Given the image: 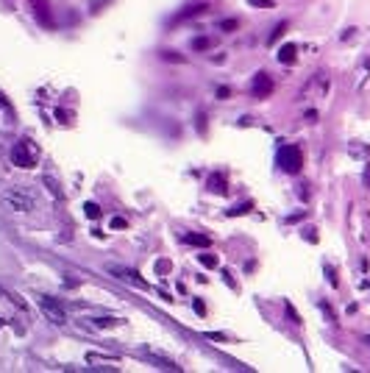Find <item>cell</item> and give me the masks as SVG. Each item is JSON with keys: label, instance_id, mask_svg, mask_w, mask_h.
I'll return each instance as SVG.
<instances>
[{"label": "cell", "instance_id": "cell-5", "mask_svg": "<svg viewBox=\"0 0 370 373\" xmlns=\"http://www.w3.org/2000/svg\"><path fill=\"white\" fill-rule=\"evenodd\" d=\"M106 273H111L115 279L131 284V287H136V290H148V281L139 279V273H136V270H131V268H123V265L109 262V265H106Z\"/></svg>", "mask_w": 370, "mask_h": 373}, {"label": "cell", "instance_id": "cell-2", "mask_svg": "<svg viewBox=\"0 0 370 373\" xmlns=\"http://www.w3.org/2000/svg\"><path fill=\"white\" fill-rule=\"evenodd\" d=\"M39 159V151L37 145H34L31 139H20L14 148H11V162L17 164V167H34Z\"/></svg>", "mask_w": 370, "mask_h": 373}, {"label": "cell", "instance_id": "cell-16", "mask_svg": "<svg viewBox=\"0 0 370 373\" xmlns=\"http://www.w3.org/2000/svg\"><path fill=\"white\" fill-rule=\"evenodd\" d=\"M237 28H240V22H237V20H223V22H220V31H225V34L237 31Z\"/></svg>", "mask_w": 370, "mask_h": 373}, {"label": "cell", "instance_id": "cell-18", "mask_svg": "<svg viewBox=\"0 0 370 373\" xmlns=\"http://www.w3.org/2000/svg\"><path fill=\"white\" fill-rule=\"evenodd\" d=\"M248 3L256 9H273V0H248Z\"/></svg>", "mask_w": 370, "mask_h": 373}, {"label": "cell", "instance_id": "cell-23", "mask_svg": "<svg viewBox=\"0 0 370 373\" xmlns=\"http://www.w3.org/2000/svg\"><path fill=\"white\" fill-rule=\"evenodd\" d=\"M365 342H367V346H370V337H365Z\"/></svg>", "mask_w": 370, "mask_h": 373}, {"label": "cell", "instance_id": "cell-20", "mask_svg": "<svg viewBox=\"0 0 370 373\" xmlns=\"http://www.w3.org/2000/svg\"><path fill=\"white\" fill-rule=\"evenodd\" d=\"M229 92H231L229 87H220V90H217V98H223V100H225V98H229Z\"/></svg>", "mask_w": 370, "mask_h": 373}, {"label": "cell", "instance_id": "cell-19", "mask_svg": "<svg viewBox=\"0 0 370 373\" xmlns=\"http://www.w3.org/2000/svg\"><path fill=\"white\" fill-rule=\"evenodd\" d=\"M109 226H111V228H125V226H128V220H125V217H111Z\"/></svg>", "mask_w": 370, "mask_h": 373}, {"label": "cell", "instance_id": "cell-14", "mask_svg": "<svg viewBox=\"0 0 370 373\" xmlns=\"http://www.w3.org/2000/svg\"><path fill=\"white\" fill-rule=\"evenodd\" d=\"M187 242H192V245H209V237H204V234H187Z\"/></svg>", "mask_w": 370, "mask_h": 373}, {"label": "cell", "instance_id": "cell-6", "mask_svg": "<svg viewBox=\"0 0 370 373\" xmlns=\"http://www.w3.org/2000/svg\"><path fill=\"white\" fill-rule=\"evenodd\" d=\"M273 92V81H270V75L267 73H259L253 78V98H265V95H270Z\"/></svg>", "mask_w": 370, "mask_h": 373}, {"label": "cell", "instance_id": "cell-1", "mask_svg": "<svg viewBox=\"0 0 370 373\" xmlns=\"http://www.w3.org/2000/svg\"><path fill=\"white\" fill-rule=\"evenodd\" d=\"M0 204L11 212H34L37 200H34V195L28 192V189L11 187V189H3V192H0Z\"/></svg>", "mask_w": 370, "mask_h": 373}, {"label": "cell", "instance_id": "cell-10", "mask_svg": "<svg viewBox=\"0 0 370 373\" xmlns=\"http://www.w3.org/2000/svg\"><path fill=\"white\" fill-rule=\"evenodd\" d=\"M204 11H206V6H204V3H201V6H189V9H187V11H181V14L176 17V20H187V17H195V14H204Z\"/></svg>", "mask_w": 370, "mask_h": 373}, {"label": "cell", "instance_id": "cell-13", "mask_svg": "<svg viewBox=\"0 0 370 373\" xmlns=\"http://www.w3.org/2000/svg\"><path fill=\"white\" fill-rule=\"evenodd\" d=\"M83 212H87L89 220H98V217H100V206L98 204H87V206H83Z\"/></svg>", "mask_w": 370, "mask_h": 373}, {"label": "cell", "instance_id": "cell-22", "mask_svg": "<svg viewBox=\"0 0 370 373\" xmlns=\"http://www.w3.org/2000/svg\"><path fill=\"white\" fill-rule=\"evenodd\" d=\"M3 293H6V287H0V298H3Z\"/></svg>", "mask_w": 370, "mask_h": 373}, {"label": "cell", "instance_id": "cell-12", "mask_svg": "<svg viewBox=\"0 0 370 373\" xmlns=\"http://www.w3.org/2000/svg\"><path fill=\"white\" fill-rule=\"evenodd\" d=\"M209 47H212V39H209V37L192 39V50H209Z\"/></svg>", "mask_w": 370, "mask_h": 373}, {"label": "cell", "instance_id": "cell-17", "mask_svg": "<svg viewBox=\"0 0 370 373\" xmlns=\"http://www.w3.org/2000/svg\"><path fill=\"white\" fill-rule=\"evenodd\" d=\"M198 259H201V265H206V268H214V265H217V256H209V253H198Z\"/></svg>", "mask_w": 370, "mask_h": 373}, {"label": "cell", "instance_id": "cell-4", "mask_svg": "<svg viewBox=\"0 0 370 373\" xmlns=\"http://www.w3.org/2000/svg\"><path fill=\"white\" fill-rule=\"evenodd\" d=\"M278 164H281L284 173L295 176L298 170H301V164H303V153H301V148H295V145L281 148V151H278Z\"/></svg>", "mask_w": 370, "mask_h": 373}, {"label": "cell", "instance_id": "cell-9", "mask_svg": "<svg viewBox=\"0 0 370 373\" xmlns=\"http://www.w3.org/2000/svg\"><path fill=\"white\" fill-rule=\"evenodd\" d=\"M209 189L223 195L225 192V179H223V176H212V179H209Z\"/></svg>", "mask_w": 370, "mask_h": 373}, {"label": "cell", "instance_id": "cell-7", "mask_svg": "<svg viewBox=\"0 0 370 373\" xmlns=\"http://www.w3.org/2000/svg\"><path fill=\"white\" fill-rule=\"evenodd\" d=\"M295 53H298L295 45H281V50H278V62H281V64H292V62H295Z\"/></svg>", "mask_w": 370, "mask_h": 373}, {"label": "cell", "instance_id": "cell-11", "mask_svg": "<svg viewBox=\"0 0 370 373\" xmlns=\"http://www.w3.org/2000/svg\"><path fill=\"white\" fill-rule=\"evenodd\" d=\"M284 31H287V22H278V25L276 28H273V34H270V37H267V42H278V39H281L284 37Z\"/></svg>", "mask_w": 370, "mask_h": 373}, {"label": "cell", "instance_id": "cell-8", "mask_svg": "<svg viewBox=\"0 0 370 373\" xmlns=\"http://www.w3.org/2000/svg\"><path fill=\"white\" fill-rule=\"evenodd\" d=\"M42 184L50 189V195H53V198H62V187H59V181L53 179V176H42Z\"/></svg>", "mask_w": 370, "mask_h": 373}, {"label": "cell", "instance_id": "cell-15", "mask_svg": "<svg viewBox=\"0 0 370 373\" xmlns=\"http://www.w3.org/2000/svg\"><path fill=\"white\" fill-rule=\"evenodd\" d=\"M120 321H115V318H95V326L98 329H106V326H117Z\"/></svg>", "mask_w": 370, "mask_h": 373}, {"label": "cell", "instance_id": "cell-21", "mask_svg": "<svg viewBox=\"0 0 370 373\" xmlns=\"http://www.w3.org/2000/svg\"><path fill=\"white\" fill-rule=\"evenodd\" d=\"M365 184H367V189H370V164L365 167Z\"/></svg>", "mask_w": 370, "mask_h": 373}, {"label": "cell", "instance_id": "cell-3", "mask_svg": "<svg viewBox=\"0 0 370 373\" xmlns=\"http://www.w3.org/2000/svg\"><path fill=\"white\" fill-rule=\"evenodd\" d=\"M39 309H42V315H45L53 326H64V323H67L64 306L59 304L56 298H50V295H42V298H39Z\"/></svg>", "mask_w": 370, "mask_h": 373}]
</instances>
